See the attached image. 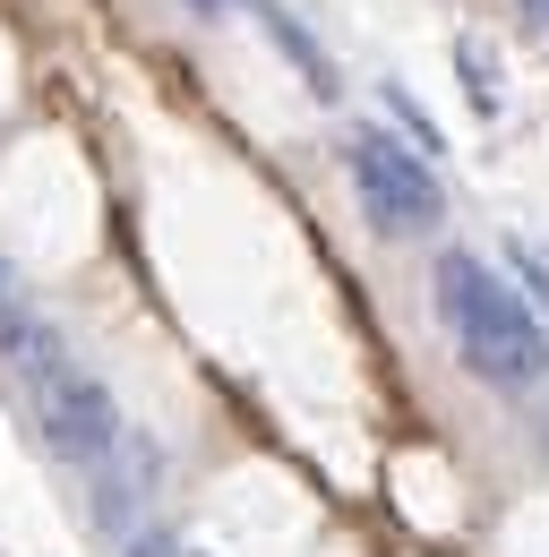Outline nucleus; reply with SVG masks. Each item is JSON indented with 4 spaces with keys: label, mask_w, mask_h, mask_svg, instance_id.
I'll return each instance as SVG.
<instances>
[{
    "label": "nucleus",
    "mask_w": 549,
    "mask_h": 557,
    "mask_svg": "<svg viewBox=\"0 0 549 557\" xmlns=\"http://www.w3.org/2000/svg\"><path fill=\"white\" fill-rule=\"evenodd\" d=\"M0 360H9L17 377H35L44 360H61V335H52V326L26 309V292L9 283V267H0Z\"/></svg>",
    "instance_id": "obj_5"
},
{
    "label": "nucleus",
    "mask_w": 549,
    "mask_h": 557,
    "mask_svg": "<svg viewBox=\"0 0 549 557\" xmlns=\"http://www.w3.org/2000/svg\"><path fill=\"white\" fill-rule=\"evenodd\" d=\"M26 395H35V437H44L61 463H95V455L121 437V404H112L103 377H86L69 351L26 377Z\"/></svg>",
    "instance_id": "obj_2"
},
{
    "label": "nucleus",
    "mask_w": 549,
    "mask_h": 557,
    "mask_svg": "<svg viewBox=\"0 0 549 557\" xmlns=\"http://www.w3.org/2000/svg\"><path fill=\"white\" fill-rule=\"evenodd\" d=\"M524 17H533V26H549V0H524Z\"/></svg>",
    "instance_id": "obj_7"
},
{
    "label": "nucleus",
    "mask_w": 549,
    "mask_h": 557,
    "mask_svg": "<svg viewBox=\"0 0 549 557\" xmlns=\"http://www.w3.org/2000/svg\"><path fill=\"white\" fill-rule=\"evenodd\" d=\"M541 446H549V412H541Z\"/></svg>",
    "instance_id": "obj_9"
},
{
    "label": "nucleus",
    "mask_w": 549,
    "mask_h": 557,
    "mask_svg": "<svg viewBox=\"0 0 549 557\" xmlns=\"http://www.w3.org/2000/svg\"><path fill=\"white\" fill-rule=\"evenodd\" d=\"M146 488H155V446L121 429V437L95 455V523H103V532H130L137 506H146Z\"/></svg>",
    "instance_id": "obj_4"
},
{
    "label": "nucleus",
    "mask_w": 549,
    "mask_h": 557,
    "mask_svg": "<svg viewBox=\"0 0 549 557\" xmlns=\"http://www.w3.org/2000/svg\"><path fill=\"white\" fill-rule=\"evenodd\" d=\"M352 189H361L369 223H378V232H395V240L438 232V214H447L438 181H429V163H420L412 146L378 138V129H361V138H352Z\"/></svg>",
    "instance_id": "obj_3"
},
{
    "label": "nucleus",
    "mask_w": 549,
    "mask_h": 557,
    "mask_svg": "<svg viewBox=\"0 0 549 557\" xmlns=\"http://www.w3.org/2000/svg\"><path fill=\"white\" fill-rule=\"evenodd\" d=\"M130 557H181V549H172L163 532H137V541H130Z\"/></svg>",
    "instance_id": "obj_6"
},
{
    "label": "nucleus",
    "mask_w": 549,
    "mask_h": 557,
    "mask_svg": "<svg viewBox=\"0 0 549 557\" xmlns=\"http://www.w3.org/2000/svg\"><path fill=\"white\" fill-rule=\"evenodd\" d=\"M190 9H206V17H215V9H241V0H190Z\"/></svg>",
    "instance_id": "obj_8"
},
{
    "label": "nucleus",
    "mask_w": 549,
    "mask_h": 557,
    "mask_svg": "<svg viewBox=\"0 0 549 557\" xmlns=\"http://www.w3.org/2000/svg\"><path fill=\"white\" fill-rule=\"evenodd\" d=\"M438 318L455 326V351L473 377H489V386H541L549 377V326L524 309L515 283H498L464 249L438 258Z\"/></svg>",
    "instance_id": "obj_1"
}]
</instances>
